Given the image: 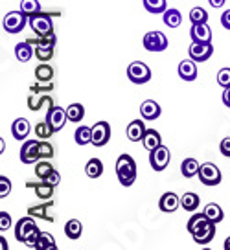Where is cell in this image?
<instances>
[{"label": "cell", "instance_id": "1", "mask_svg": "<svg viewBox=\"0 0 230 250\" xmlns=\"http://www.w3.org/2000/svg\"><path fill=\"white\" fill-rule=\"evenodd\" d=\"M186 228L193 237V243H197V245H208L215 237V223L205 215V211L203 213H193L188 219Z\"/></svg>", "mask_w": 230, "mask_h": 250}, {"label": "cell", "instance_id": "2", "mask_svg": "<svg viewBox=\"0 0 230 250\" xmlns=\"http://www.w3.org/2000/svg\"><path fill=\"white\" fill-rule=\"evenodd\" d=\"M41 235V228L37 227L35 219L32 215H26V217L19 219L15 225V237L19 243H24L26 247H32L35 245L37 237Z\"/></svg>", "mask_w": 230, "mask_h": 250}, {"label": "cell", "instance_id": "3", "mask_svg": "<svg viewBox=\"0 0 230 250\" xmlns=\"http://www.w3.org/2000/svg\"><path fill=\"white\" fill-rule=\"evenodd\" d=\"M136 169H138L136 162L131 155L124 153V155H120L116 158V177H118V182L124 188H129L135 184L136 175H138Z\"/></svg>", "mask_w": 230, "mask_h": 250}, {"label": "cell", "instance_id": "4", "mask_svg": "<svg viewBox=\"0 0 230 250\" xmlns=\"http://www.w3.org/2000/svg\"><path fill=\"white\" fill-rule=\"evenodd\" d=\"M26 24H30V17L24 15L22 11H9L8 15L2 19V28L8 33H21L26 28Z\"/></svg>", "mask_w": 230, "mask_h": 250}, {"label": "cell", "instance_id": "5", "mask_svg": "<svg viewBox=\"0 0 230 250\" xmlns=\"http://www.w3.org/2000/svg\"><path fill=\"white\" fill-rule=\"evenodd\" d=\"M30 28L33 30V33L37 37H44L54 33V19L48 15V13H37V15L30 17Z\"/></svg>", "mask_w": 230, "mask_h": 250}, {"label": "cell", "instance_id": "6", "mask_svg": "<svg viewBox=\"0 0 230 250\" xmlns=\"http://www.w3.org/2000/svg\"><path fill=\"white\" fill-rule=\"evenodd\" d=\"M127 78L135 85H144V83H147L151 79L149 66L142 61H133L127 66Z\"/></svg>", "mask_w": 230, "mask_h": 250}, {"label": "cell", "instance_id": "7", "mask_svg": "<svg viewBox=\"0 0 230 250\" xmlns=\"http://www.w3.org/2000/svg\"><path fill=\"white\" fill-rule=\"evenodd\" d=\"M221 179L223 175L215 164H212V162L201 164V167H199V180H201V184H205V186H217L221 182Z\"/></svg>", "mask_w": 230, "mask_h": 250}, {"label": "cell", "instance_id": "8", "mask_svg": "<svg viewBox=\"0 0 230 250\" xmlns=\"http://www.w3.org/2000/svg\"><path fill=\"white\" fill-rule=\"evenodd\" d=\"M142 44L147 52H164L167 48V37L159 30L147 31V33L144 35Z\"/></svg>", "mask_w": 230, "mask_h": 250}, {"label": "cell", "instance_id": "9", "mask_svg": "<svg viewBox=\"0 0 230 250\" xmlns=\"http://www.w3.org/2000/svg\"><path fill=\"white\" fill-rule=\"evenodd\" d=\"M171 160V153L166 146H160V147L149 151V166L155 171H164Z\"/></svg>", "mask_w": 230, "mask_h": 250}, {"label": "cell", "instance_id": "10", "mask_svg": "<svg viewBox=\"0 0 230 250\" xmlns=\"http://www.w3.org/2000/svg\"><path fill=\"white\" fill-rule=\"evenodd\" d=\"M214 54V44L212 42H191L188 48V55L190 59L195 62H205L208 61Z\"/></svg>", "mask_w": 230, "mask_h": 250}, {"label": "cell", "instance_id": "11", "mask_svg": "<svg viewBox=\"0 0 230 250\" xmlns=\"http://www.w3.org/2000/svg\"><path fill=\"white\" fill-rule=\"evenodd\" d=\"M111 140V125L107 122H96L92 125V146L104 147Z\"/></svg>", "mask_w": 230, "mask_h": 250}, {"label": "cell", "instance_id": "12", "mask_svg": "<svg viewBox=\"0 0 230 250\" xmlns=\"http://www.w3.org/2000/svg\"><path fill=\"white\" fill-rule=\"evenodd\" d=\"M39 142L37 140H26L21 147V162L26 166L35 164L39 160Z\"/></svg>", "mask_w": 230, "mask_h": 250}, {"label": "cell", "instance_id": "13", "mask_svg": "<svg viewBox=\"0 0 230 250\" xmlns=\"http://www.w3.org/2000/svg\"><path fill=\"white\" fill-rule=\"evenodd\" d=\"M66 120H68V116H66V109H63V107H57V105H54V107H48L46 122L54 127V131H56V133L63 129L64 124H66Z\"/></svg>", "mask_w": 230, "mask_h": 250}, {"label": "cell", "instance_id": "14", "mask_svg": "<svg viewBox=\"0 0 230 250\" xmlns=\"http://www.w3.org/2000/svg\"><path fill=\"white\" fill-rule=\"evenodd\" d=\"M30 42H32L33 46H35V57L39 59V61L46 62L50 61L52 57H54V46L56 44H52V42H46V41H42L41 37H37V39H28Z\"/></svg>", "mask_w": 230, "mask_h": 250}, {"label": "cell", "instance_id": "15", "mask_svg": "<svg viewBox=\"0 0 230 250\" xmlns=\"http://www.w3.org/2000/svg\"><path fill=\"white\" fill-rule=\"evenodd\" d=\"M190 37L191 42H212V30H210L208 22L191 24Z\"/></svg>", "mask_w": 230, "mask_h": 250}, {"label": "cell", "instance_id": "16", "mask_svg": "<svg viewBox=\"0 0 230 250\" xmlns=\"http://www.w3.org/2000/svg\"><path fill=\"white\" fill-rule=\"evenodd\" d=\"M177 72H179V78L183 81H195L197 79V62L193 59H184V61L179 62L177 66Z\"/></svg>", "mask_w": 230, "mask_h": 250}, {"label": "cell", "instance_id": "17", "mask_svg": "<svg viewBox=\"0 0 230 250\" xmlns=\"http://www.w3.org/2000/svg\"><path fill=\"white\" fill-rule=\"evenodd\" d=\"M181 206V197L173 193V191H166L164 195L160 197L159 201V208L160 211H164V213H173L177 211V208Z\"/></svg>", "mask_w": 230, "mask_h": 250}, {"label": "cell", "instance_id": "18", "mask_svg": "<svg viewBox=\"0 0 230 250\" xmlns=\"http://www.w3.org/2000/svg\"><path fill=\"white\" fill-rule=\"evenodd\" d=\"M140 114H142L144 120L155 122V120H159L160 118L162 109H160V105L155 102V100H146V102L140 105Z\"/></svg>", "mask_w": 230, "mask_h": 250}, {"label": "cell", "instance_id": "19", "mask_svg": "<svg viewBox=\"0 0 230 250\" xmlns=\"http://www.w3.org/2000/svg\"><path fill=\"white\" fill-rule=\"evenodd\" d=\"M30 131H32V125H30V122L26 118H17L13 125H11V134H13L15 140H26Z\"/></svg>", "mask_w": 230, "mask_h": 250}, {"label": "cell", "instance_id": "20", "mask_svg": "<svg viewBox=\"0 0 230 250\" xmlns=\"http://www.w3.org/2000/svg\"><path fill=\"white\" fill-rule=\"evenodd\" d=\"M147 131V127L144 124V120H133L131 124L127 125V138L131 142H142L144 134Z\"/></svg>", "mask_w": 230, "mask_h": 250}, {"label": "cell", "instance_id": "21", "mask_svg": "<svg viewBox=\"0 0 230 250\" xmlns=\"http://www.w3.org/2000/svg\"><path fill=\"white\" fill-rule=\"evenodd\" d=\"M26 186L32 188L33 191H35V195H37V199H42V201H50V199L54 197V189H56V186H52V184H50V182H46V180H42L41 184L28 182Z\"/></svg>", "mask_w": 230, "mask_h": 250}, {"label": "cell", "instance_id": "22", "mask_svg": "<svg viewBox=\"0 0 230 250\" xmlns=\"http://www.w3.org/2000/svg\"><path fill=\"white\" fill-rule=\"evenodd\" d=\"M35 55V46H33L30 41H22L15 46V57L17 61L28 62Z\"/></svg>", "mask_w": 230, "mask_h": 250}, {"label": "cell", "instance_id": "23", "mask_svg": "<svg viewBox=\"0 0 230 250\" xmlns=\"http://www.w3.org/2000/svg\"><path fill=\"white\" fill-rule=\"evenodd\" d=\"M42 103H48L50 107H54V100H52V96H42V92H37V94L33 92L32 96H28V109L33 110V112L41 110Z\"/></svg>", "mask_w": 230, "mask_h": 250}, {"label": "cell", "instance_id": "24", "mask_svg": "<svg viewBox=\"0 0 230 250\" xmlns=\"http://www.w3.org/2000/svg\"><path fill=\"white\" fill-rule=\"evenodd\" d=\"M142 146L147 151H153V149H157L162 146V136H160L159 131H155V129H147L146 134H144L142 138Z\"/></svg>", "mask_w": 230, "mask_h": 250}, {"label": "cell", "instance_id": "25", "mask_svg": "<svg viewBox=\"0 0 230 250\" xmlns=\"http://www.w3.org/2000/svg\"><path fill=\"white\" fill-rule=\"evenodd\" d=\"M162 22L166 24L167 28H179L181 22H183V15L181 11L175 8H167L164 13H162Z\"/></svg>", "mask_w": 230, "mask_h": 250}, {"label": "cell", "instance_id": "26", "mask_svg": "<svg viewBox=\"0 0 230 250\" xmlns=\"http://www.w3.org/2000/svg\"><path fill=\"white\" fill-rule=\"evenodd\" d=\"M81 234H83V225H81V221L78 219H70V221H66V225H64V235L72 239V241H76V239H80Z\"/></svg>", "mask_w": 230, "mask_h": 250}, {"label": "cell", "instance_id": "27", "mask_svg": "<svg viewBox=\"0 0 230 250\" xmlns=\"http://www.w3.org/2000/svg\"><path fill=\"white\" fill-rule=\"evenodd\" d=\"M50 206H54V203H50L48 201L46 204H39V206H30L28 208V215H32V217H39V219H44L48 223H54V217L48 213V208Z\"/></svg>", "mask_w": 230, "mask_h": 250}, {"label": "cell", "instance_id": "28", "mask_svg": "<svg viewBox=\"0 0 230 250\" xmlns=\"http://www.w3.org/2000/svg\"><path fill=\"white\" fill-rule=\"evenodd\" d=\"M33 249L37 250H56L57 243L54 239V235L48 234V232H41V235L37 237V241L33 245Z\"/></svg>", "mask_w": 230, "mask_h": 250}, {"label": "cell", "instance_id": "29", "mask_svg": "<svg viewBox=\"0 0 230 250\" xmlns=\"http://www.w3.org/2000/svg\"><path fill=\"white\" fill-rule=\"evenodd\" d=\"M85 173L88 179H100L104 175V162L100 158H90L85 166Z\"/></svg>", "mask_w": 230, "mask_h": 250}, {"label": "cell", "instance_id": "30", "mask_svg": "<svg viewBox=\"0 0 230 250\" xmlns=\"http://www.w3.org/2000/svg\"><path fill=\"white\" fill-rule=\"evenodd\" d=\"M142 4L151 15H162L167 9V0H142Z\"/></svg>", "mask_w": 230, "mask_h": 250}, {"label": "cell", "instance_id": "31", "mask_svg": "<svg viewBox=\"0 0 230 250\" xmlns=\"http://www.w3.org/2000/svg\"><path fill=\"white\" fill-rule=\"evenodd\" d=\"M74 140L78 146H87V144H92V127H87V125H80L74 133Z\"/></svg>", "mask_w": 230, "mask_h": 250}, {"label": "cell", "instance_id": "32", "mask_svg": "<svg viewBox=\"0 0 230 250\" xmlns=\"http://www.w3.org/2000/svg\"><path fill=\"white\" fill-rule=\"evenodd\" d=\"M199 162L195 158H184L183 164H181V173H183L184 179H191V177H195L199 175Z\"/></svg>", "mask_w": 230, "mask_h": 250}, {"label": "cell", "instance_id": "33", "mask_svg": "<svg viewBox=\"0 0 230 250\" xmlns=\"http://www.w3.org/2000/svg\"><path fill=\"white\" fill-rule=\"evenodd\" d=\"M54 76H56V72H54V68H52L50 64H46V62H42V64H39V66L35 68V78H37L39 83H52Z\"/></svg>", "mask_w": 230, "mask_h": 250}, {"label": "cell", "instance_id": "34", "mask_svg": "<svg viewBox=\"0 0 230 250\" xmlns=\"http://www.w3.org/2000/svg\"><path fill=\"white\" fill-rule=\"evenodd\" d=\"M66 116H68V122H72V124H80L85 118V107L81 103H72L66 107Z\"/></svg>", "mask_w": 230, "mask_h": 250}, {"label": "cell", "instance_id": "35", "mask_svg": "<svg viewBox=\"0 0 230 250\" xmlns=\"http://www.w3.org/2000/svg\"><path fill=\"white\" fill-rule=\"evenodd\" d=\"M199 204H201V199H199L197 193H193V191H188V193H184L181 197V206H183V210L186 211H195L199 208Z\"/></svg>", "mask_w": 230, "mask_h": 250}, {"label": "cell", "instance_id": "36", "mask_svg": "<svg viewBox=\"0 0 230 250\" xmlns=\"http://www.w3.org/2000/svg\"><path fill=\"white\" fill-rule=\"evenodd\" d=\"M205 215H207L210 221H214L215 225L217 223H221L223 219H225V211H223V208L219 206V204H215V203H210L205 206Z\"/></svg>", "mask_w": 230, "mask_h": 250}, {"label": "cell", "instance_id": "37", "mask_svg": "<svg viewBox=\"0 0 230 250\" xmlns=\"http://www.w3.org/2000/svg\"><path fill=\"white\" fill-rule=\"evenodd\" d=\"M21 11H22L24 15L33 17L37 15V13H41L42 8H41L39 0H21Z\"/></svg>", "mask_w": 230, "mask_h": 250}, {"label": "cell", "instance_id": "38", "mask_svg": "<svg viewBox=\"0 0 230 250\" xmlns=\"http://www.w3.org/2000/svg\"><path fill=\"white\" fill-rule=\"evenodd\" d=\"M54 169H56V167L50 164L48 160H41V162H37V166H35V175H37V179L46 180L48 177L52 175Z\"/></svg>", "mask_w": 230, "mask_h": 250}, {"label": "cell", "instance_id": "39", "mask_svg": "<svg viewBox=\"0 0 230 250\" xmlns=\"http://www.w3.org/2000/svg\"><path fill=\"white\" fill-rule=\"evenodd\" d=\"M54 133H56V131H54V127L48 124L46 120L35 125V136H37V138H41V140H48V138H50Z\"/></svg>", "mask_w": 230, "mask_h": 250}, {"label": "cell", "instance_id": "40", "mask_svg": "<svg viewBox=\"0 0 230 250\" xmlns=\"http://www.w3.org/2000/svg\"><path fill=\"white\" fill-rule=\"evenodd\" d=\"M190 22L191 24H199V22H208V11L205 8H201V6H197V8H191L190 9Z\"/></svg>", "mask_w": 230, "mask_h": 250}, {"label": "cell", "instance_id": "41", "mask_svg": "<svg viewBox=\"0 0 230 250\" xmlns=\"http://www.w3.org/2000/svg\"><path fill=\"white\" fill-rule=\"evenodd\" d=\"M54 153H56V149L52 144H48V142H39V156L41 160H48V158H54Z\"/></svg>", "mask_w": 230, "mask_h": 250}, {"label": "cell", "instance_id": "42", "mask_svg": "<svg viewBox=\"0 0 230 250\" xmlns=\"http://www.w3.org/2000/svg\"><path fill=\"white\" fill-rule=\"evenodd\" d=\"M217 85L223 86V88H229L230 86V68H221L217 72Z\"/></svg>", "mask_w": 230, "mask_h": 250}, {"label": "cell", "instance_id": "43", "mask_svg": "<svg viewBox=\"0 0 230 250\" xmlns=\"http://www.w3.org/2000/svg\"><path fill=\"white\" fill-rule=\"evenodd\" d=\"M0 184H2V186H0V197L4 199V197H8L9 191H11V180L2 175V177H0Z\"/></svg>", "mask_w": 230, "mask_h": 250}, {"label": "cell", "instance_id": "44", "mask_svg": "<svg viewBox=\"0 0 230 250\" xmlns=\"http://www.w3.org/2000/svg\"><path fill=\"white\" fill-rule=\"evenodd\" d=\"M11 228V215L8 211H0V232H6Z\"/></svg>", "mask_w": 230, "mask_h": 250}, {"label": "cell", "instance_id": "45", "mask_svg": "<svg viewBox=\"0 0 230 250\" xmlns=\"http://www.w3.org/2000/svg\"><path fill=\"white\" fill-rule=\"evenodd\" d=\"M219 151H221L223 156H230V136L223 138L221 144H219Z\"/></svg>", "mask_w": 230, "mask_h": 250}, {"label": "cell", "instance_id": "46", "mask_svg": "<svg viewBox=\"0 0 230 250\" xmlns=\"http://www.w3.org/2000/svg\"><path fill=\"white\" fill-rule=\"evenodd\" d=\"M221 26L225 28V30L230 31V9L223 11V15H221Z\"/></svg>", "mask_w": 230, "mask_h": 250}, {"label": "cell", "instance_id": "47", "mask_svg": "<svg viewBox=\"0 0 230 250\" xmlns=\"http://www.w3.org/2000/svg\"><path fill=\"white\" fill-rule=\"evenodd\" d=\"M46 182H50L52 186H57V184L61 182V175H59V173H57L56 169H54V171H52V175H50V177L46 179Z\"/></svg>", "mask_w": 230, "mask_h": 250}, {"label": "cell", "instance_id": "48", "mask_svg": "<svg viewBox=\"0 0 230 250\" xmlns=\"http://www.w3.org/2000/svg\"><path fill=\"white\" fill-rule=\"evenodd\" d=\"M221 100H223V105H225V107H229V109H230V86H229V88H223Z\"/></svg>", "mask_w": 230, "mask_h": 250}, {"label": "cell", "instance_id": "49", "mask_svg": "<svg viewBox=\"0 0 230 250\" xmlns=\"http://www.w3.org/2000/svg\"><path fill=\"white\" fill-rule=\"evenodd\" d=\"M225 2H227V0H208V4H210L212 8H223Z\"/></svg>", "mask_w": 230, "mask_h": 250}, {"label": "cell", "instance_id": "50", "mask_svg": "<svg viewBox=\"0 0 230 250\" xmlns=\"http://www.w3.org/2000/svg\"><path fill=\"white\" fill-rule=\"evenodd\" d=\"M223 249H225V250H230V235L227 237V239H225V245H223Z\"/></svg>", "mask_w": 230, "mask_h": 250}]
</instances>
